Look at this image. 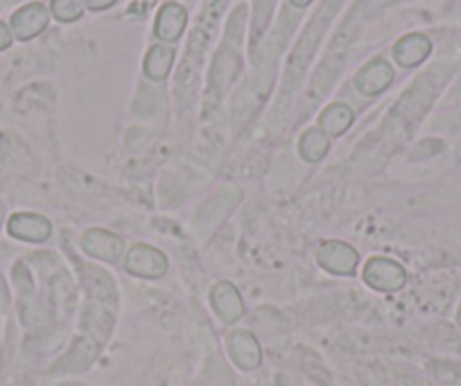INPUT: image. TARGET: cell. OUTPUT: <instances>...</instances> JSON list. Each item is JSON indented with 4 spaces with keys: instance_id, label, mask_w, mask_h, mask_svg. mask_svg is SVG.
Returning <instances> with one entry per match:
<instances>
[{
    "instance_id": "obj_19",
    "label": "cell",
    "mask_w": 461,
    "mask_h": 386,
    "mask_svg": "<svg viewBox=\"0 0 461 386\" xmlns=\"http://www.w3.org/2000/svg\"><path fill=\"white\" fill-rule=\"evenodd\" d=\"M290 3H292V5H294V7H308L310 3H312V0H290Z\"/></svg>"
},
{
    "instance_id": "obj_9",
    "label": "cell",
    "mask_w": 461,
    "mask_h": 386,
    "mask_svg": "<svg viewBox=\"0 0 461 386\" xmlns=\"http://www.w3.org/2000/svg\"><path fill=\"white\" fill-rule=\"evenodd\" d=\"M82 247L88 256H95L102 257V260H109V263H115V260L122 256L125 244H122L121 238L104 233V230H88L82 239Z\"/></svg>"
},
{
    "instance_id": "obj_14",
    "label": "cell",
    "mask_w": 461,
    "mask_h": 386,
    "mask_svg": "<svg viewBox=\"0 0 461 386\" xmlns=\"http://www.w3.org/2000/svg\"><path fill=\"white\" fill-rule=\"evenodd\" d=\"M301 157L310 163H317L319 158L326 157L328 152V136L323 134L321 129H308L303 136H301Z\"/></svg>"
},
{
    "instance_id": "obj_13",
    "label": "cell",
    "mask_w": 461,
    "mask_h": 386,
    "mask_svg": "<svg viewBox=\"0 0 461 386\" xmlns=\"http://www.w3.org/2000/svg\"><path fill=\"white\" fill-rule=\"evenodd\" d=\"M175 59H176L175 48H170V46L149 48L148 57H145V64H143V70H145V75H148V79H152V82H161V79H166L167 75H170Z\"/></svg>"
},
{
    "instance_id": "obj_7",
    "label": "cell",
    "mask_w": 461,
    "mask_h": 386,
    "mask_svg": "<svg viewBox=\"0 0 461 386\" xmlns=\"http://www.w3.org/2000/svg\"><path fill=\"white\" fill-rule=\"evenodd\" d=\"M432 52V41L425 34H407L401 41L393 46V59L402 68H414V66L423 64Z\"/></svg>"
},
{
    "instance_id": "obj_10",
    "label": "cell",
    "mask_w": 461,
    "mask_h": 386,
    "mask_svg": "<svg viewBox=\"0 0 461 386\" xmlns=\"http://www.w3.org/2000/svg\"><path fill=\"white\" fill-rule=\"evenodd\" d=\"M211 303L212 308H215V312L220 314L221 321L226 323H236L238 319L242 317V312H245L240 294H238L236 287L229 285V283H220V285L212 290Z\"/></svg>"
},
{
    "instance_id": "obj_18",
    "label": "cell",
    "mask_w": 461,
    "mask_h": 386,
    "mask_svg": "<svg viewBox=\"0 0 461 386\" xmlns=\"http://www.w3.org/2000/svg\"><path fill=\"white\" fill-rule=\"evenodd\" d=\"M12 46V30L5 23H0V50H7Z\"/></svg>"
},
{
    "instance_id": "obj_12",
    "label": "cell",
    "mask_w": 461,
    "mask_h": 386,
    "mask_svg": "<svg viewBox=\"0 0 461 386\" xmlns=\"http://www.w3.org/2000/svg\"><path fill=\"white\" fill-rule=\"evenodd\" d=\"M353 109L348 104H341V102H335V104L328 106L321 115H319V129H321L326 136H339L344 134L346 129L353 124Z\"/></svg>"
},
{
    "instance_id": "obj_3",
    "label": "cell",
    "mask_w": 461,
    "mask_h": 386,
    "mask_svg": "<svg viewBox=\"0 0 461 386\" xmlns=\"http://www.w3.org/2000/svg\"><path fill=\"white\" fill-rule=\"evenodd\" d=\"M125 267L130 269L131 274H136V276L158 278L167 272V260L161 251L140 244V247L131 248V253L125 260Z\"/></svg>"
},
{
    "instance_id": "obj_6",
    "label": "cell",
    "mask_w": 461,
    "mask_h": 386,
    "mask_svg": "<svg viewBox=\"0 0 461 386\" xmlns=\"http://www.w3.org/2000/svg\"><path fill=\"white\" fill-rule=\"evenodd\" d=\"M226 348H229L230 359L242 368V371H254L263 362V353H260V346L249 332H233L226 341Z\"/></svg>"
},
{
    "instance_id": "obj_5",
    "label": "cell",
    "mask_w": 461,
    "mask_h": 386,
    "mask_svg": "<svg viewBox=\"0 0 461 386\" xmlns=\"http://www.w3.org/2000/svg\"><path fill=\"white\" fill-rule=\"evenodd\" d=\"M319 265L332 274H353L357 267V253L344 242H326L319 248Z\"/></svg>"
},
{
    "instance_id": "obj_2",
    "label": "cell",
    "mask_w": 461,
    "mask_h": 386,
    "mask_svg": "<svg viewBox=\"0 0 461 386\" xmlns=\"http://www.w3.org/2000/svg\"><path fill=\"white\" fill-rule=\"evenodd\" d=\"M48 21H50V10L41 3H30L12 16V34L19 41H30L48 28Z\"/></svg>"
},
{
    "instance_id": "obj_4",
    "label": "cell",
    "mask_w": 461,
    "mask_h": 386,
    "mask_svg": "<svg viewBox=\"0 0 461 386\" xmlns=\"http://www.w3.org/2000/svg\"><path fill=\"white\" fill-rule=\"evenodd\" d=\"M392 82H393V68L392 64L384 59L369 61V64L356 75V88L366 97L387 91V88L392 86Z\"/></svg>"
},
{
    "instance_id": "obj_17",
    "label": "cell",
    "mask_w": 461,
    "mask_h": 386,
    "mask_svg": "<svg viewBox=\"0 0 461 386\" xmlns=\"http://www.w3.org/2000/svg\"><path fill=\"white\" fill-rule=\"evenodd\" d=\"M115 3H118V0H84V7H88L91 12H102L113 7Z\"/></svg>"
},
{
    "instance_id": "obj_1",
    "label": "cell",
    "mask_w": 461,
    "mask_h": 386,
    "mask_svg": "<svg viewBox=\"0 0 461 386\" xmlns=\"http://www.w3.org/2000/svg\"><path fill=\"white\" fill-rule=\"evenodd\" d=\"M365 281L366 285H371L378 292H396L401 290L407 283V274L401 265H396L393 260L387 257H375L366 265L365 269Z\"/></svg>"
},
{
    "instance_id": "obj_8",
    "label": "cell",
    "mask_w": 461,
    "mask_h": 386,
    "mask_svg": "<svg viewBox=\"0 0 461 386\" xmlns=\"http://www.w3.org/2000/svg\"><path fill=\"white\" fill-rule=\"evenodd\" d=\"M185 21H188V14H185L184 7L176 5V3H166L157 16L154 32L163 43H175L184 34Z\"/></svg>"
},
{
    "instance_id": "obj_11",
    "label": "cell",
    "mask_w": 461,
    "mask_h": 386,
    "mask_svg": "<svg viewBox=\"0 0 461 386\" xmlns=\"http://www.w3.org/2000/svg\"><path fill=\"white\" fill-rule=\"evenodd\" d=\"M14 238L28 239V242H43V239L50 235V221L41 215H28V212H21V215H14L10 220V226H7Z\"/></svg>"
},
{
    "instance_id": "obj_15",
    "label": "cell",
    "mask_w": 461,
    "mask_h": 386,
    "mask_svg": "<svg viewBox=\"0 0 461 386\" xmlns=\"http://www.w3.org/2000/svg\"><path fill=\"white\" fill-rule=\"evenodd\" d=\"M84 0H52L50 12L57 21L61 23H75V21L82 19L84 14Z\"/></svg>"
},
{
    "instance_id": "obj_16",
    "label": "cell",
    "mask_w": 461,
    "mask_h": 386,
    "mask_svg": "<svg viewBox=\"0 0 461 386\" xmlns=\"http://www.w3.org/2000/svg\"><path fill=\"white\" fill-rule=\"evenodd\" d=\"M432 371L437 373L438 377L450 382H459L461 384V364H434Z\"/></svg>"
}]
</instances>
